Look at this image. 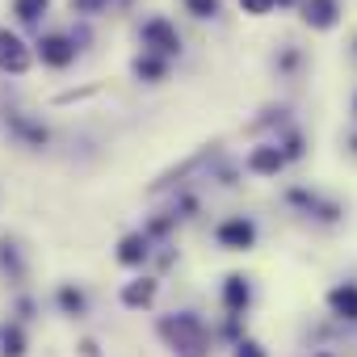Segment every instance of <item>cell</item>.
<instances>
[{
    "label": "cell",
    "mask_w": 357,
    "mask_h": 357,
    "mask_svg": "<svg viewBox=\"0 0 357 357\" xmlns=\"http://www.w3.org/2000/svg\"><path fill=\"white\" fill-rule=\"evenodd\" d=\"M47 5H51V0H17V17H26V22H38V17L47 13Z\"/></svg>",
    "instance_id": "cell-12"
},
{
    "label": "cell",
    "mask_w": 357,
    "mask_h": 357,
    "mask_svg": "<svg viewBox=\"0 0 357 357\" xmlns=\"http://www.w3.org/2000/svg\"><path fill=\"white\" fill-rule=\"evenodd\" d=\"M236 357H265V353H261V344H257V340H244V344L236 349Z\"/></svg>",
    "instance_id": "cell-17"
},
{
    "label": "cell",
    "mask_w": 357,
    "mask_h": 357,
    "mask_svg": "<svg viewBox=\"0 0 357 357\" xmlns=\"http://www.w3.org/2000/svg\"><path fill=\"white\" fill-rule=\"evenodd\" d=\"M151 298H155V282H147V278H143V282H130V286L122 290V303H126V307H147Z\"/></svg>",
    "instance_id": "cell-8"
},
{
    "label": "cell",
    "mask_w": 357,
    "mask_h": 357,
    "mask_svg": "<svg viewBox=\"0 0 357 357\" xmlns=\"http://www.w3.org/2000/svg\"><path fill=\"white\" fill-rule=\"evenodd\" d=\"M223 303H227L231 311H240V307L248 303V282H244V278H227V286H223Z\"/></svg>",
    "instance_id": "cell-11"
},
{
    "label": "cell",
    "mask_w": 357,
    "mask_h": 357,
    "mask_svg": "<svg viewBox=\"0 0 357 357\" xmlns=\"http://www.w3.org/2000/svg\"><path fill=\"white\" fill-rule=\"evenodd\" d=\"M248 164H252V172H278L282 168V151L278 147H257Z\"/></svg>",
    "instance_id": "cell-10"
},
{
    "label": "cell",
    "mask_w": 357,
    "mask_h": 357,
    "mask_svg": "<svg viewBox=\"0 0 357 357\" xmlns=\"http://www.w3.org/2000/svg\"><path fill=\"white\" fill-rule=\"evenodd\" d=\"M72 5H76V9H80V13H97V9H101V5H105V0H72Z\"/></svg>",
    "instance_id": "cell-18"
},
{
    "label": "cell",
    "mask_w": 357,
    "mask_h": 357,
    "mask_svg": "<svg viewBox=\"0 0 357 357\" xmlns=\"http://www.w3.org/2000/svg\"><path fill=\"white\" fill-rule=\"evenodd\" d=\"M38 55H43V63H51V68H68V63L76 59V47H72L68 38L51 34V38H43V43H38Z\"/></svg>",
    "instance_id": "cell-3"
},
{
    "label": "cell",
    "mask_w": 357,
    "mask_h": 357,
    "mask_svg": "<svg viewBox=\"0 0 357 357\" xmlns=\"http://www.w3.org/2000/svg\"><path fill=\"white\" fill-rule=\"evenodd\" d=\"M219 240H223L227 248H248V244L257 240V227H252L248 219H231V223L219 227Z\"/></svg>",
    "instance_id": "cell-4"
},
{
    "label": "cell",
    "mask_w": 357,
    "mask_h": 357,
    "mask_svg": "<svg viewBox=\"0 0 357 357\" xmlns=\"http://www.w3.org/2000/svg\"><path fill=\"white\" fill-rule=\"evenodd\" d=\"M303 17H307L315 30H328V26L336 22V5H332V0H307V5H303Z\"/></svg>",
    "instance_id": "cell-5"
},
{
    "label": "cell",
    "mask_w": 357,
    "mask_h": 357,
    "mask_svg": "<svg viewBox=\"0 0 357 357\" xmlns=\"http://www.w3.org/2000/svg\"><path fill=\"white\" fill-rule=\"evenodd\" d=\"M59 303H63L68 311H84V298H80L76 290H63V294H59Z\"/></svg>",
    "instance_id": "cell-16"
},
{
    "label": "cell",
    "mask_w": 357,
    "mask_h": 357,
    "mask_svg": "<svg viewBox=\"0 0 357 357\" xmlns=\"http://www.w3.org/2000/svg\"><path fill=\"white\" fill-rule=\"evenodd\" d=\"M22 332L17 328H5V357H22Z\"/></svg>",
    "instance_id": "cell-13"
},
{
    "label": "cell",
    "mask_w": 357,
    "mask_h": 357,
    "mask_svg": "<svg viewBox=\"0 0 357 357\" xmlns=\"http://www.w3.org/2000/svg\"><path fill=\"white\" fill-rule=\"evenodd\" d=\"M0 68H5V72H26L30 68L26 43L17 34H9V30H0Z\"/></svg>",
    "instance_id": "cell-2"
},
{
    "label": "cell",
    "mask_w": 357,
    "mask_h": 357,
    "mask_svg": "<svg viewBox=\"0 0 357 357\" xmlns=\"http://www.w3.org/2000/svg\"><path fill=\"white\" fill-rule=\"evenodd\" d=\"M190 13L194 17H211V13H219V0H190Z\"/></svg>",
    "instance_id": "cell-14"
},
{
    "label": "cell",
    "mask_w": 357,
    "mask_h": 357,
    "mask_svg": "<svg viewBox=\"0 0 357 357\" xmlns=\"http://www.w3.org/2000/svg\"><path fill=\"white\" fill-rule=\"evenodd\" d=\"M160 336L181 353V357H206V332L194 315H168L160 319Z\"/></svg>",
    "instance_id": "cell-1"
},
{
    "label": "cell",
    "mask_w": 357,
    "mask_h": 357,
    "mask_svg": "<svg viewBox=\"0 0 357 357\" xmlns=\"http://www.w3.org/2000/svg\"><path fill=\"white\" fill-rule=\"evenodd\" d=\"M332 311L340 315V319H357V286H340V290H332Z\"/></svg>",
    "instance_id": "cell-7"
},
{
    "label": "cell",
    "mask_w": 357,
    "mask_h": 357,
    "mask_svg": "<svg viewBox=\"0 0 357 357\" xmlns=\"http://www.w3.org/2000/svg\"><path fill=\"white\" fill-rule=\"evenodd\" d=\"M282 5H286V0H282Z\"/></svg>",
    "instance_id": "cell-20"
},
{
    "label": "cell",
    "mask_w": 357,
    "mask_h": 357,
    "mask_svg": "<svg viewBox=\"0 0 357 357\" xmlns=\"http://www.w3.org/2000/svg\"><path fill=\"white\" fill-rule=\"evenodd\" d=\"M143 257H147V240L143 236H126L122 248H118V261L122 265H143Z\"/></svg>",
    "instance_id": "cell-9"
},
{
    "label": "cell",
    "mask_w": 357,
    "mask_h": 357,
    "mask_svg": "<svg viewBox=\"0 0 357 357\" xmlns=\"http://www.w3.org/2000/svg\"><path fill=\"white\" fill-rule=\"evenodd\" d=\"M143 38L155 47V51H176L181 43H176V34L168 30V22H147V30H143Z\"/></svg>",
    "instance_id": "cell-6"
},
{
    "label": "cell",
    "mask_w": 357,
    "mask_h": 357,
    "mask_svg": "<svg viewBox=\"0 0 357 357\" xmlns=\"http://www.w3.org/2000/svg\"><path fill=\"white\" fill-rule=\"evenodd\" d=\"M139 72H143V76H160V72H164V68H160V63H155V59H143V63H139Z\"/></svg>",
    "instance_id": "cell-19"
},
{
    "label": "cell",
    "mask_w": 357,
    "mask_h": 357,
    "mask_svg": "<svg viewBox=\"0 0 357 357\" xmlns=\"http://www.w3.org/2000/svg\"><path fill=\"white\" fill-rule=\"evenodd\" d=\"M240 5H244V13H257V17H261V13L273 9V0H240Z\"/></svg>",
    "instance_id": "cell-15"
}]
</instances>
